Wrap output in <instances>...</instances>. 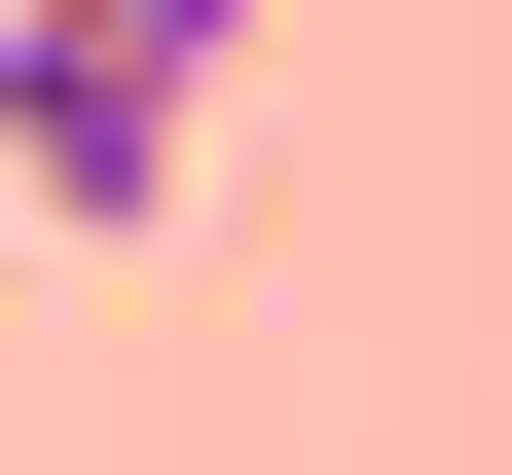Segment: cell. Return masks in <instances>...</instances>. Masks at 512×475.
Listing matches in <instances>:
<instances>
[{"instance_id": "6da1fadb", "label": "cell", "mask_w": 512, "mask_h": 475, "mask_svg": "<svg viewBox=\"0 0 512 475\" xmlns=\"http://www.w3.org/2000/svg\"><path fill=\"white\" fill-rule=\"evenodd\" d=\"M220 74L256 37H183V0H0V183H37V220H183Z\"/></svg>"}]
</instances>
